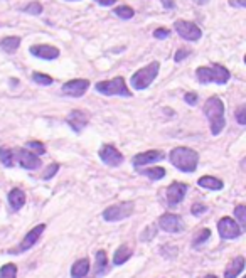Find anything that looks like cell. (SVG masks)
<instances>
[{
	"mask_svg": "<svg viewBox=\"0 0 246 278\" xmlns=\"http://www.w3.org/2000/svg\"><path fill=\"white\" fill-rule=\"evenodd\" d=\"M204 113L209 118L211 123V132L212 135H219L224 128V103L217 98V96H211V98L206 100V105H204Z\"/></svg>",
	"mask_w": 246,
	"mask_h": 278,
	"instance_id": "6da1fadb",
	"label": "cell"
},
{
	"mask_svg": "<svg viewBox=\"0 0 246 278\" xmlns=\"http://www.w3.org/2000/svg\"><path fill=\"white\" fill-rule=\"evenodd\" d=\"M199 155L196 150L187 147H177L170 152V162L182 172H194L197 169Z\"/></svg>",
	"mask_w": 246,
	"mask_h": 278,
	"instance_id": "7a4b0ae2",
	"label": "cell"
},
{
	"mask_svg": "<svg viewBox=\"0 0 246 278\" xmlns=\"http://www.w3.org/2000/svg\"><path fill=\"white\" fill-rule=\"evenodd\" d=\"M231 78L229 71L224 66H219V64H214L211 68L201 66L197 68V80L201 83H217V85H224L228 83Z\"/></svg>",
	"mask_w": 246,
	"mask_h": 278,
	"instance_id": "3957f363",
	"label": "cell"
},
{
	"mask_svg": "<svg viewBox=\"0 0 246 278\" xmlns=\"http://www.w3.org/2000/svg\"><path fill=\"white\" fill-rule=\"evenodd\" d=\"M159 68H160L159 63H150L148 66L138 69V71L132 76V80H130L132 86L135 88V90H145V88H148L150 83L157 78V74H159Z\"/></svg>",
	"mask_w": 246,
	"mask_h": 278,
	"instance_id": "277c9868",
	"label": "cell"
},
{
	"mask_svg": "<svg viewBox=\"0 0 246 278\" xmlns=\"http://www.w3.org/2000/svg\"><path fill=\"white\" fill-rule=\"evenodd\" d=\"M96 91L101 93V95H106V96H113V95H120V96H125V98H130L132 96V91L128 90L127 85H125V80L123 78H115V80L111 81H101L96 85Z\"/></svg>",
	"mask_w": 246,
	"mask_h": 278,
	"instance_id": "5b68a950",
	"label": "cell"
},
{
	"mask_svg": "<svg viewBox=\"0 0 246 278\" xmlns=\"http://www.w3.org/2000/svg\"><path fill=\"white\" fill-rule=\"evenodd\" d=\"M133 209H135L133 202L115 204V206L106 207V209L103 211V219L105 221H122V219H127V217L132 216Z\"/></svg>",
	"mask_w": 246,
	"mask_h": 278,
	"instance_id": "8992f818",
	"label": "cell"
},
{
	"mask_svg": "<svg viewBox=\"0 0 246 278\" xmlns=\"http://www.w3.org/2000/svg\"><path fill=\"white\" fill-rule=\"evenodd\" d=\"M174 27H175V31H177V34L185 41H199L202 36L201 29H199L196 24L187 22V21H177L174 24Z\"/></svg>",
	"mask_w": 246,
	"mask_h": 278,
	"instance_id": "52a82bcc",
	"label": "cell"
},
{
	"mask_svg": "<svg viewBox=\"0 0 246 278\" xmlns=\"http://www.w3.org/2000/svg\"><path fill=\"white\" fill-rule=\"evenodd\" d=\"M217 229H219L221 238H224V239H234L243 233L241 226H238V222L234 219H231V217H222V219L217 222Z\"/></svg>",
	"mask_w": 246,
	"mask_h": 278,
	"instance_id": "ba28073f",
	"label": "cell"
},
{
	"mask_svg": "<svg viewBox=\"0 0 246 278\" xmlns=\"http://www.w3.org/2000/svg\"><path fill=\"white\" fill-rule=\"evenodd\" d=\"M46 231V226L44 224H39L36 226V228H32L29 233H27L24 236V239L21 241V246H19L17 249H12L11 253H22V251H27L29 248H32L34 244L37 243V239L41 238V234H43Z\"/></svg>",
	"mask_w": 246,
	"mask_h": 278,
	"instance_id": "9c48e42d",
	"label": "cell"
},
{
	"mask_svg": "<svg viewBox=\"0 0 246 278\" xmlns=\"http://www.w3.org/2000/svg\"><path fill=\"white\" fill-rule=\"evenodd\" d=\"M185 191H187V185L182 182H172L167 187V204L169 206H177L179 202H182L185 197Z\"/></svg>",
	"mask_w": 246,
	"mask_h": 278,
	"instance_id": "30bf717a",
	"label": "cell"
},
{
	"mask_svg": "<svg viewBox=\"0 0 246 278\" xmlns=\"http://www.w3.org/2000/svg\"><path fill=\"white\" fill-rule=\"evenodd\" d=\"M88 88H90V81H86V80H71V81L64 83L63 93H64V95L73 96V98H80V96H83L88 91Z\"/></svg>",
	"mask_w": 246,
	"mask_h": 278,
	"instance_id": "8fae6325",
	"label": "cell"
},
{
	"mask_svg": "<svg viewBox=\"0 0 246 278\" xmlns=\"http://www.w3.org/2000/svg\"><path fill=\"white\" fill-rule=\"evenodd\" d=\"M100 159L103 160L106 165L118 167L123 162V155H122V152L117 150L113 145H103L100 150Z\"/></svg>",
	"mask_w": 246,
	"mask_h": 278,
	"instance_id": "7c38bea8",
	"label": "cell"
},
{
	"mask_svg": "<svg viewBox=\"0 0 246 278\" xmlns=\"http://www.w3.org/2000/svg\"><path fill=\"white\" fill-rule=\"evenodd\" d=\"M159 224L167 233H180V231H184V221L180 219V216H175V214L160 216Z\"/></svg>",
	"mask_w": 246,
	"mask_h": 278,
	"instance_id": "4fadbf2b",
	"label": "cell"
},
{
	"mask_svg": "<svg viewBox=\"0 0 246 278\" xmlns=\"http://www.w3.org/2000/svg\"><path fill=\"white\" fill-rule=\"evenodd\" d=\"M17 159H19V164L27 170H36L41 167L39 157H37L36 154H32L31 150H26V148H22V150L17 152Z\"/></svg>",
	"mask_w": 246,
	"mask_h": 278,
	"instance_id": "5bb4252c",
	"label": "cell"
},
{
	"mask_svg": "<svg viewBox=\"0 0 246 278\" xmlns=\"http://www.w3.org/2000/svg\"><path fill=\"white\" fill-rule=\"evenodd\" d=\"M164 152L160 150H147L143 152V154H138L133 157V165L135 167H142V165H147V164H154V162L164 159Z\"/></svg>",
	"mask_w": 246,
	"mask_h": 278,
	"instance_id": "9a60e30c",
	"label": "cell"
},
{
	"mask_svg": "<svg viewBox=\"0 0 246 278\" xmlns=\"http://www.w3.org/2000/svg\"><path fill=\"white\" fill-rule=\"evenodd\" d=\"M31 54L36 56V58L39 59H56L59 56V51L58 48H53V46H44V44H37V46H32L31 48Z\"/></svg>",
	"mask_w": 246,
	"mask_h": 278,
	"instance_id": "2e32d148",
	"label": "cell"
},
{
	"mask_svg": "<svg viewBox=\"0 0 246 278\" xmlns=\"http://www.w3.org/2000/svg\"><path fill=\"white\" fill-rule=\"evenodd\" d=\"M86 122H88V117L85 113H83L81 110H74L71 111V115L68 117V123L69 127H71L74 132H81L83 128L86 127Z\"/></svg>",
	"mask_w": 246,
	"mask_h": 278,
	"instance_id": "e0dca14e",
	"label": "cell"
},
{
	"mask_svg": "<svg viewBox=\"0 0 246 278\" xmlns=\"http://www.w3.org/2000/svg\"><path fill=\"white\" fill-rule=\"evenodd\" d=\"M243 268H244V258L236 256L228 265V268L224 270V278H236L241 271H243Z\"/></svg>",
	"mask_w": 246,
	"mask_h": 278,
	"instance_id": "ac0fdd59",
	"label": "cell"
},
{
	"mask_svg": "<svg viewBox=\"0 0 246 278\" xmlns=\"http://www.w3.org/2000/svg\"><path fill=\"white\" fill-rule=\"evenodd\" d=\"M9 204H11L12 209H21L22 206L26 204V194L22 189H12L11 192H9Z\"/></svg>",
	"mask_w": 246,
	"mask_h": 278,
	"instance_id": "d6986e66",
	"label": "cell"
},
{
	"mask_svg": "<svg viewBox=\"0 0 246 278\" xmlns=\"http://www.w3.org/2000/svg\"><path fill=\"white\" fill-rule=\"evenodd\" d=\"M90 271V261L86 258L78 259L71 268V276L73 278H85Z\"/></svg>",
	"mask_w": 246,
	"mask_h": 278,
	"instance_id": "ffe728a7",
	"label": "cell"
},
{
	"mask_svg": "<svg viewBox=\"0 0 246 278\" xmlns=\"http://www.w3.org/2000/svg\"><path fill=\"white\" fill-rule=\"evenodd\" d=\"M197 184L201 185V187L207 189V191H219V189H222V180L211 177V175H204V177L199 179Z\"/></svg>",
	"mask_w": 246,
	"mask_h": 278,
	"instance_id": "44dd1931",
	"label": "cell"
},
{
	"mask_svg": "<svg viewBox=\"0 0 246 278\" xmlns=\"http://www.w3.org/2000/svg\"><path fill=\"white\" fill-rule=\"evenodd\" d=\"M106 268H108V258H106V253L103 249H100L96 253V265H95V275L101 276L106 273Z\"/></svg>",
	"mask_w": 246,
	"mask_h": 278,
	"instance_id": "7402d4cb",
	"label": "cell"
},
{
	"mask_svg": "<svg viewBox=\"0 0 246 278\" xmlns=\"http://www.w3.org/2000/svg\"><path fill=\"white\" fill-rule=\"evenodd\" d=\"M130 256H132V248L127 246V244H122L113 254V263L115 265H123Z\"/></svg>",
	"mask_w": 246,
	"mask_h": 278,
	"instance_id": "603a6c76",
	"label": "cell"
},
{
	"mask_svg": "<svg viewBox=\"0 0 246 278\" xmlns=\"http://www.w3.org/2000/svg\"><path fill=\"white\" fill-rule=\"evenodd\" d=\"M19 46H21V39L16 37V36H9L2 41V43H0V48L6 51V53H11V54L16 53V51L19 49Z\"/></svg>",
	"mask_w": 246,
	"mask_h": 278,
	"instance_id": "cb8c5ba5",
	"label": "cell"
},
{
	"mask_svg": "<svg viewBox=\"0 0 246 278\" xmlns=\"http://www.w3.org/2000/svg\"><path fill=\"white\" fill-rule=\"evenodd\" d=\"M0 162H2L6 167H12L14 165V154H12L11 148L0 147Z\"/></svg>",
	"mask_w": 246,
	"mask_h": 278,
	"instance_id": "d4e9b609",
	"label": "cell"
},
{
	"mask_svg": "<svg viewBox=\"0 0 246 278\" xmlns=\"http://www.w3.org/2000/svg\"><path fill=\"white\" fill-rule=\"evenodd\" d=\"M17 276V266L14 263H7L0 268V278H16Z\"/></svg>",
	"mask_w": 246,
	"mask_h": 278,
	"instance_id": "484cf974",
	"label": "cell"
},
{
	"mask_svg": "<svg viewBox=\"0 0 246 278\" xmlns=\"http://www.w3.org/2000/svg\"><path fill=\"white\" fill-rule=\"evenodd\" d=\"M209 236H211V231H209V229H207V228H206V229H201V231L197 233L196 238L192 239V246H194V248H199L201 244H204L207 239H209Z\"/></svg>",
	"mask_w": 246,
	"mask_h": 278,
	"instance_id": "4316f807",
	"label": "cell"
},
{
	"mask_svg": "<svg viewBox=\"0 0 246 278\" xmlns=\"http://www.w3.org/2000/svg\"><path fill=\"white\" fill-rule=\"evenodd\" d=\"M143 174L148 175L152 180H159L162 177H165V169L164 167H152V169L143 170Z\"/></svg>",
	"mask_w": 246,
	"mask_h": 278,
	"instance_id": "83f0119b",
	"label": "cell"
},
{
	"mask_svg": "<svg viewBox=\"0 0 246 278\" xmlns=\"http://www.w3.org/2000/svg\"><path fill=\"white\" fill-rule=\"evenodd\" d=\"M115 16H118L120 19H132L133 16H135V12H133V9L132 7H128V6H122V7H117L115 9Z\"/></svg>",
	"mask_w": 246,
	"mask_h": 278,
	"instance_id": "f1b7e54d",
	"label": "cell"
},
{
	"mask_svg": "<svg viewBox=\"0 0 246 278\" xmlns=\"http://www.w3.org/2000/svg\"><path fill=\"white\" fill-rule=\"evenodd\" d=\"M234 214H236V217H238V222L241 224V228H244V226H246V206H244V204L236 206Z\"/></svg>",
	"mask_w": 246,
	"mask_h": 278,
	"instance_id": "f546056e",
	"label": "cell"
},
{
	"mask_svg": "<svg viewBox=\"0 0 246 278\" xmlns=\"http://www.w3.org/2000/svg\"><path fill=\"white\" fill-rule=\"evenodd\" d=\"M34 81L37 83V85H44V86H49L53 85V78L48 76V74H41V73H34Z\"/></svg>",
	"mask_w": 246,
	"mask_h": 278,
	"instance_id": "4dcf8cb0",
	"label": "cell"
},
{
	"mask_svg": "<svg viewBox=\"0 0 246 278\" xmlns=\"http://www.w3.org/2000/svg\"><path fill=\"white\" fill-rule=\"evenodd\" d=\"M27 148H31L32 154H37V155H43L46 152V147L43 145L41 142H27Z\"/></svg>",
	"mask_w": 246,
	"mask_h": 278,
	"instance_id": "1f68e13d",
	"label": "cell"
},
{
	"mask_svg": "<svg viewBox=\"0 0 246 278\" xmlns=\"http://www.w3.org/2000/svg\"><path fill=\"white\" fill-rule=\"evenodd\" d=\"M24 11L27 14H31V16H41V12H43V6H41L39 2H31Z\"/></svg>",
	"mask_w": 246,
	"mask_h": 278,
	"instance_id": "d6a6232c",
	"label": "cell"
},
{
	"mask_svg": "<svg viewBox=\"0 0 246 278\" xmlns=\"http://www.w3.org/2000/svg\"><path fill=\"white\" fill-rule=\"evenodd\" d=\"M191 212L194 216H201L202 212H206V204H201V202H197V204H192V209Z\"/></svg>",
	"mask_w": 246,
	"mask_h": 278,
	"instance_id": "836d02e7",
	"label": "cell"
},
{
	"mask_svg": "<svg viewBox=\"0 0 246 278\" xmlns=\"http://www.w3.org/2000/svg\"><path fill=\"white\" fill-rule=\"evenodd\" d=\"M58 169H59V165H58V164H51V165H49V169L43 174V179H46V180L51 179L56 172H58Z\"/></svg>",
	"mask_w": 246,
	"mask_h": 278,
	"instance_id": "e575fe53",
	"label": "cell"
},
{
	"mask_svg": "<svg viewBox=\"0 0 246 278\" xmlns=\"http://www.w3.org/2000/svg\"><path fill=\"white\" fill-rule=\"evenodd\" d=\"M236 118H238L239 125H246V108L244 106H239L238 111H236Z\"/></svg>",
	"mask_w": 246,
	"mask_h": 278,
	"instance_id": "d590c367",
	"label": "cell"
},
{
	"mask_svg": "<svg viewBox=\"0 0 246 278\" xmlns=\"http://www.w3.org/2000/svg\"><path fill=\"white\" fill-rule=\"evenodd\" d=\"M184 100H185V103L187 105H196L197 103V95L196 93H187V95L184 96Z\"/></svg>",
	"mask_w": 246,
	"mask_h": 278,
	"instance_id": "8d00e7d4",
	"label": "cell"
},
{
	"mask_svg": "<svg viewBox=\"0 0 246 278\" xmlns=\"http://www.w3.org/2000/svg\"><path fill=\"white\" fill-rule=\"evenodd\" d=\"M189 54H191V53H189L187 49H180V51H177V53H175V61H177V63L182 61V59L187 58Z\"/></svg>",
	"mask_w": 246,
	"mask_h": 278,
	"instance_id": "74e56055",
	"label": "cell"
},
{
	"mask_svg": "<svg viewBox=\"0 0 246 278\" xmlns=\"http://www.w3.org/2000/svg\"><path fill=\"white\" fill-rule=\"evenodd\" d=\"M155 229H157V228H155L154 224H152V226H148V228H147L148 233H147V234H143V236H142V239H145V241H147V239L154 238V236H155Z\"/></svg>",
	"mask_w": 246,
	"mask_h": 278,
	"instance_id": "f35d334b",
	"label": "cell"
},
{
	"mask_svg": "<svg viewBox=\"0 0 246 278\" xmlns=\"http://www.w3.org/2000/svg\"><path fill=\"white\" fill-rule=\"evenodd\" d=\"M169 34H170V32L167 29H157L154 32V36L157 37V39H165V37H169Z\"/></svg>",
	"mask_w": 246,
	"mask_h": 278,
	"instance_id": "ab89813d",
	"label": "cell"
},
{
	"mask_svg": "<svg viewBox=\"0 0 246 278\" xmlns=\"http://www.w3.org/2000/svg\"><path fill=\"white\" fill-rule=\"evenodd\" d=\"M95 2L100 4V6H103V7H111L117 0H95Z\"/></svg>",
	"mask_w": 246,
	"mask_h": 278,
	"instance_id": "60d3db41",
	"label": "cell"
},
{
	"mask_svg": "<svg viewBox=\"0 0 246 278\" xmlns=\"http://www.w3.org/2000/svg\"><path fill=\"white\" fill-rule=\"evenodd\" d=\"M231 6H239V7H246V0H231Z\"/></svg>",
	"mask_w": 246,
	"mask_h": 278,
	"instance_id": "b9f144b4",
	"label": "cell"
},
{
	"mask_svg": "<svg viewBox=\"0 0 246 278\" xmlns=\"http://www.w3.org/2000/svg\"><path fill=\"white\" fill-rule=\"evenodd\" d=\"M162 4H164V7L174 9V2H172V0H162Z\"/></svg>",
	"mask_w": 246,
	"mask_h": 278,
	"instance_id": "7bdbcfd3",
	"label": "cell"
},
{
	"mask_svg": "<svg viewBox=\"0 0 246 278\" xmlns=\"http://www.w3.org/2000/svg\"><path fill=\"white\" fill-rule=\"evenodd\" d=\"M206 278H217V276H214V275H207Z\"/></svg>",
	"mask_w": 246,
	"mask_h": 278,
	"instance_id": "ee69618b",
	"label": "cell"
},
{
	"mask_svg": "<svg viewBox=\"0 0 246 278\" xmlns=\"http://www.w3.org/2000/svg\"><path fill=\"white\" fill-rule=\"evenodd\" d=\"M68 2H74V0H68Z\"/></svg>",
	"mask_w": 246,
	"mask_h": 278,
	"instance_id": "f6af8a7d",
	"label": "cell"
}]
</instances>
